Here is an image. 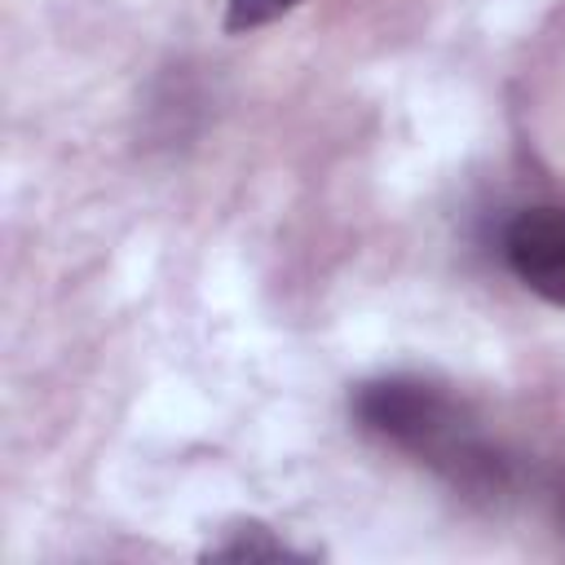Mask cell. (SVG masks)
Instances as JSON below:
<instances>
[{"instance_id": "3", "label": "cell", "mask_w": 565, "mask_h": 565, "mask_svg": "<svg viewBox=\"0 0 565 565\" xmlns=\"http://www.w3.org/2000/svg\"><path fill=\"white\" fill-rule=\"evenodd\" d=\"M291 556L300 552L287 547L265 521H238L225 530V539L203 547V561H291Z\"/></svg>"}, {"instance_id": "1", "label": "cell", "mask_w": 565, "mask_h": 565, "mask_svg": "<svg viewBox=\"0 0 565 565\" xmlns=\"http://www.w3.org/2000/svg\"><path fill=\"white\" fill-rule=\"evenodd\" d=\"M353 415L366 433L437 468L446 481H455L468 494H494L508 481L503 459L481 441L468 411L428 380H411V375L371 380L353 393Z\"/></svg>"}, {"instance_id": "2", "label": "cell", "mask_w": 565, "mask_h": 565, "mask_svg": "<svg viewBox=\"0 0 565 565\" xmlns=\"http://www.w3.org/2000/svg\"><path fill=\"white\" fill-rule=\"evenodd\" d=\"M499 252L521 287L565 305V207H521L503 225Z\"/></svg>"}, {"instance_id": "4", "label": "cell", "mask_w": 565, "mask_h": 565, "mask_svg": "<svg viewBox=\"0 0 565 565\" xmlns=\"http://www.w3.org/2000/svg\"><path fill=\"white\" fill-rule=\"evenodd\" d=\"M300 4H305V0H225L221 26H225V35H252V31L278 22L282 13L300 9Z\"/></svg>"}]
</instances>
